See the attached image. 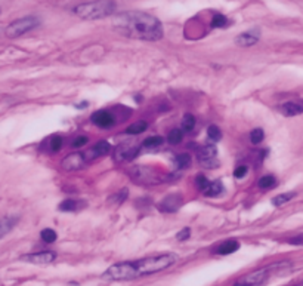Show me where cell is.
<instances>
[{
	"label": "cell",
	"instance_id": "cell-30",
	"mask_svg": "<svg viewBox=\"0 0 303 286\" xmlns=\"http://www.w3.org/2000/svg\"><path fill=\"white\" fill-rule=\"evenodd\" d=\"M228 25V19L225 15L222 14H216L213 19H211V27L214 28H222V27H227Z\"/></svg>",
	"mask_w": 303,
	"mask_h": 286
},
{
	"label": "cell",
	"instance_id": "cell-17",
	"mask_svg": "<svg viewBox=\"0 0 303 286\" xmlns=\"http://www.w3.org/2000/svg\"><path fill=\"white\" fill-rule=\"evenodd\" d=\"M18 218L17 217H5L0 220V239H3L9 231H12V229L17 226Z\"/></svg>",
	"mask_w": 303,
	"mask_h": 286
},
{
	"label": "cell",
	"instance_id": "cell-18",
	"mask_svg": "<svg viewBox=\"0 0 303 286\" xmlns=\"http://www.w3.org/2000/svg\"><path fill=\"white\" fill-rule=\"evenodd\" d=\"M222 191H224V186L221 181H213V183L208 181V186L206 187V190L203 191V194L206 197H218L219 194H222Z\"/></svg>",
	"mask_w": 303,
	"mask_h": 286
},
{
	"label": "cell",
	"instance_id": "cell-28",
	"mask_svg": "<svg viewBox=\"0 0 303 286\" xmlns=\"http://www.w3.org/2000/svg\"><path fill=\"white\" fill-rule=\"evenodd\" d=\"M195 126V117L192 115H185L184 120H182V129L185 132H191Z\"/></svg>",
	"mask_w": 303,
	"mask_h": 286
},
{
	"label": "cell",
	"instance_id": "cell-7",
	"mask_svg": "<svg viewBox=\"0 0 303 286\" xmlns=\"http://www.w3.org/2000/svg\"><path fill=\"white\" fill-rule=\"evenodd\" d=\"M86 163H89L86 153H71L61 160V168L64 171H77L83 168Z\"/></svg>",
	"mask_w": 303,
	"mask_h": 286
},
{
	"label": "cell",
	"instance_id": "cell-24",
	"mask_svg": "<svg viewBox=\"0 0 303 286\" xmlns=\"http://www.w3.org/2000/svg\"><path fill=\"white\" fill-rule=\"evenodd\" d=\"M277 184V180L274 175H264L259 181H257V186L264 190H268V189H272L274 186Z\"/></svg>",
	"mask_w": 303,
	"mask_h": 286
},
{
	"label": "cell",
	"instance_id": "cell-8",
	"mask_svg": "<svg viewBox=\"0 0 303 286\" xmlns=\"http://www.w3.org/2000/svg\"><path fill=\"white\" fill-rule=\"evenodd\" d=\"M139 153V147L136 144L132 142H124V144H120L115 153H114V160L118 162V163H123V162H131L133 160Z\"/></svg>",
	"mask_w": 303,
	"mask_h": 286
},
{
	"label": "cell",
	"instance_id": "cell-23",
	"mask_svg": "<svg viewBox=\"0 0 303 286\" xmlns=\"http://www.w3.org/2000/svg\"><path fill=\"white\" fill-rule=\"evenodd\" d=\"M163 142H164V139L161 138V136H150V138H147L144 142H142V146L145 147V149H151V150H154V149H158L160 146H163Z\"/></svg>",
	"mask_w": 303,
	"mask_h": 286
},
{
	"label": "cell",
	"instance_id": "cell-6",
	"mask_svg": "<svg viewBox=\"0 0 303 286\" xmlns=\"http://www.w3.org/2000/svg\"><path fill=\"white\" fill-rule=\"evenodd\" d=\"M216 156H218V149L208 144L198 152V162L206 169H214L219 166V160Z\"/></svg>",
	"mask_w": 303,
	"mask_h": 286
},
{
	"label": "cell",
	"instance_id": "cell-31",
	"mask_svg": "<svg viewBox=\"0 0 303 286\" xmlns=\"http://www.w3.org/2000/svg\"><path fill=\"white\" fill-rule=\"evenodd\" d=\"M40 236H41V239H43L46 243H54L58 237L57 233H55V231H54L52 229H45L43 231H41V234H40Z\"/></svg>",
	"mask_w": 303,
	"mask_h": 286
},
{
	"label": "cell",
	"instance_id": "cell-3",
	"mask_svg": "<svg viewBox=\"0 0 303 286\" xmlns=\"http://www.w3.org/2000/svg\"><path fill=\"white\" fill-rule=\"evenodd\" d=\"M115 8L117 5L114 0H92L77 5L73 11L77 17L83 19H101L113 15Z\"/></svg>",
	"mask_w": 303,
	"mask_h": 286
},
{
	"label": "cell",
	"instance_id": "cell-1",
	"mask_svg": "<svg viewBox=\"0 0 303 286\" xmlns=\"http://www.w3.org/2000/svg\"><path fill=\"white\" fill-rule=\"evenodd\" d=\"M178 261L176 254H160L154 257H147L135 261H126L114 264L104 273V277L108 280H132L144 277L169 268Z\"/></svg>",
	"mask_w": 303,
	"mask_h": 286
},
{
	"label": "cell",
	"instance_id": "cell-19",
	"mask_svg": "<svg viewBox=\"0 0 303 286\" xmlns=\"http://www.w3.org/2000/svg\"><path fill=\"white\" fill-rule=\"evenodd\" d=\"M110 150H111L110 142H108V141H104V139H102V141H98L95 146L91 149V152H92V154L95 156V159L105 156L107 153H110Z\"/></svg>",
	"mask_w": 303,
	"mask_h": 286
},
{
	"label": "cell",
	"instance_id": "cell-33",
	"mask_svg": "<svg viewBox=\"0 0 303 286\" xmlns=\"http://www.w3.org/2000/svg\"><path fill=\"white\" fill-rule=\"evenodd\" d=\"M88 142H89V138H88V136H84V135H81V136H76V138L73 139L71 146H73L74 149H80V147L86 146Z\"/></svg>",
	"mask_w": 303,
	"mask_h": 286
},
{
	"label": "cell",
	"instance_id": "cell-16",
	"mask_svg": "<svg viewBox=\"0 0 303 286\" xmlns=\"http://www.w3.org/2000/svg\"><path fill=\"white\" fill-rule=\"evenodd\" d=\"M240 249V243L237 240H227L224 243H221L218 248L214 249V254L218 255H229V254H234Z\"/></svg>",
	"mask_w": 303,
	"mask_h": 286
},
{
	"label": "cell",
	"instance_id": "cell-32",
	"mask_svg": "<svg viewBox=\"0 0 303 286\" xmlns=\"http://www.w3.org/2000/svg\"><path fill=\"white\" fill-rule=\"evenodd\" d=\"M195 184H197V187H198V190L204 191L206 190V187L208 186V180L204 176V175H197V178H195Z\"/></svg>",
	"mask_w": 303,
	"mask_h": 286
},
{
	"label": "cell",
	"instance_id": "cell-29",
	"mask_svg": "<svg viewBox=\"0 0 303 286\" xmlns=\"http://www.w3.org/2000/svg\"><path fill=\"white\" fill-rule=\"evenodd\" d=\"M48 142H49V150L52 153L59 152L61 147H62V138H61L59 135H54Z\"/></svg>",
	"mask_w": 303,
	"mask_h": 286
},
{
	"label": "cell",
	"instance_id": "cell-34",
	"mask_svg": "<svg viewBox=\"0 0 303 286\" xmlns=\"http://www.w3.org/2000/svg\"><path fill=\"white\" fill-rule=\"evenodd\" d=\"M287 242H288L290 245H294V246H303V233L296 234V236H293V237H290Z\"/></svg>",
	"mask_w": 303,
	"mask_h": 286
},
{
	"label": "cell",
	"instance_id": "cell-25",
	"mask_svg": "<svg viewBox=\"0 0 303 286\" xmlns=\"http://www.w3.org/2000/svg\"><path fill=\"white\" fill-rule=\"evenodd\" d=\"M182 139H184V131L182 129H171L169 135H167V141L173 146L179 144Z\"/></svg>",
	"mask_w": 303,
	"mask_h": 286
},
{
	"label": "cell",
	"instance_id": "cell-27",
	"mask_svg": "<svg viewBox=\"0 0 303 286\" xmlns=\"http://www.w3.org/2000/svg\"><path fill=\"white\" fill-rule=\"evenodd\" d=\"M207 135L208 138H210V141H213V142H218V141L222 138V132H221V129H219L216 125H210V126H208Z\"/></svg>",
	"mask_w": 303,
	"mask_h": 286
},
{
	"label": "cell",
	"instance_id": "cell-20",
	"mask_svg": "<svg viewBox=\"0 0 303 286\" xmlns=\"http://www.w3.org/2000/svg\"><path fill=\"white\" fill-rule=\"evenodd\" d=\"M147 129H148V123H147L145 120H138V122L132 123V125L126 129V134L138 135L145 132Z\"/></svg>",
	"mask_w": 303,
	"mask_h": 286
},
{
	"label": "cell",
	"instance_id": "cell-37",
	"mask_svg": "<svg viewBox=\"0 0 303 286\" xmlns=\"http://www.w3.org/2000/svg\"><path fill=\"white\" fill-rule=\"evenodd\" d=\"M127 196H129V191L127 189H123V190L120 191V193H117L115 196H114V199H117V202H124L126 199H127Z\"/></svg>",
	"mask_w": 303,
	"mask_h": 286
},
{
	"label": "cell",
	"instance_id": "cell-35",
	"mask_svg": "<svg viewBox=\"0 0 303 286\" xmlns=\"http://www.w3.org/2000/svg\"><path fill=\"white\" fill-rule=\"evenodd\" d=\"M190 234H191L190 229H182L178 234H176V239H178L179 242H184V240H187V239L190 237Z\"/></svg>",
	"mask_w": 303,
	"mask_h": 286
},
{
	"label": "cell",
	"instance_id": "cell-11",
	"mask_svg": "<svg viewBox=\"0 0 303 286\" xmlns=\"http://www.w3.org/2000/svg\"><path fill=\"white\" fill-rule=\"evenodd\" d=\"M182 205V197L179 194H169L163 202H160L157 205L158 210L166 212V213H173L181 208Z\"/></svg>",
	"mask_w": 303,
	"mask_h": 286
},
{
	"label": "cell",
	"instance_id": "cell-12",
	"mask_svg": "<svg viewBox=\"0 0 303 286\" xmlns=\"http://www.w3.org/2000/svg\"><path fill=\"white\" fill-rule=\"evenodd\" d=\"M92 122L94 125H96L98 128H102V129H108L115 125V119L110 112H105V110H99L92 116Z\"/></svg>",
	"mask_w": 303,
	"mask_h": 286
},
{
	"label": "cell",
	"instance_id": "cell-15",
	"mask_svg": "<svg viewBox=\"0 0 303 286\" xmlns=\"http://www.w3.org/2000/svg\"><path fill=\"white\" fill-rule=\"evenodd\" d=\"M83 208H86V202L77 200V199H67L59 205V210H62V212H76Z\"/></svg>",
	"mask_w": 303,
	"mask_h": 286
},
{
	"label": "cell",
	"instance_id": "cell-14",
	"mask_svg": "<svg viewBox=\"0 0 303 286\" xmlns=\"http://www.w3.org/2000/svg\"><path fill=\"white\" fill-rule=\"evenodd\" d=\"M280 112L287 117L302 115L303 113V102H296V101H288L280 105Z\"/></svg>",
	"mask_w": 303,
	"mask_h": 286
},
{
	"label": "cell",
	"instance_id": "cell-13",
	"mask_svg": "<svg viewBox=\"0 0 303 286\" xmlns=\"http://www.w3.org/2000/svg\"><path fill=\"white\" fill-rule=\"evenodd\" d=\"M259 42V30H251V31H247L240 34L238 38L235 39V43L238 46H243V48H248V46H253Z\"/></svg>",
	"mask_w": 303,
	"mask_h": 286
},
{
	"label": "cell",
	"instance_id": "cell-26",
	"mask_svg": "<svg viewBox=\"0 0 303 286\" xmlns=\"http://www.w3.org/2000/svg\"><path fill=\"white\" fill-rule=\"evenodd\" d=\"M264 138H265V132H264V129H261V128H256V129H253L251 132H250V141H251V144H259V142H262L264 141Z\"/></svg>",
	"mask_w": 303,
	"mask_h": 286
},
{
	"label": "cell",
	"instance_id": "cell-10",
	"mask_svg": "<svg viewBox=\"0 0 303 286\" xmlns=\"http://www.w3.org/2000/svg\"><path fill=\"white\" fill-rule=\"evenodd\" d=\"M22 261L33 263V264H51L57 260V254L52 251H45V252H37V254H28L21 257Z\"/></svg>",
	"mask_w": 303,
	"mask_h": 286
},
{
	"label": "cell",
	"instance_id": "cell-4",
	"mask_svg": "<svg viewBox=\"0 0 303 286\" xmlns=\"http://www.w3.org/2000/svg\"><path fill=\"white\" fill-rule=\"evenodd\" d=\"M38 24H40V21L36 17H24V18L17 19V21L11 22L6 27V30H5V34L11 39L19 38V36L31 31L33 28H36Z\"/></svg>",
	"mask_w": 303,
	"mask_h": 286
},
{
	"label": "cell",
	"instance_id": "cell-9",
	"mask_svg": "<svg viewBox=\"0 0 303 286\" xmlns=\"http://www.w3.org/2000/svg\"><path fill=\"white\" fill-rule=\"evenodd\" d=\"M132 178L136 183H141V184H155V183L163 181V178H157L154 169L147 168V166L135 168L132 171Z\"/></svg>",
	"mask_w": 303,
	"mask_h": 286
},
{
	"label": "cell",
	"instance_id": "cell-5",
	"mask_svg": "<svg viewBox=\"0 0 303 286\" xmlns=\"http://www.w3.org/2000/svg\"><path fill=\"white\" fill-rule=\"evenodd\" d=\"M271 271L272 267L261 268V270H256V271H251L248 273L247 276H244L243 279H240L235 286H262L265 285L271 276Z\"/></svg>",
	"mask_w": 303,
	"mask_h": 286
},
{
	"label": "cell",
	"instance_id": "cell-22",
	"mask_svg": "<svg viewBox=\"0 0 303 286\" xmlns=\"http://www.w3.org/2000/svg\"><path fill=\"white\" fill-rule=\"evenodd\" d=\"M175 163L179 169H185L191 165V156L188 153H181L175 157Z\"/></svg>",
	"mask_w": 303,
	"mask_h": 286
},
{
	"label": "cell",
	"instance_id": "cell-21",
	"mask_svg": "<svg viewBox=\"0 0 303 286\" xmlns=\"http://www.w3.org/2000/svg\"><path fill=\"white\" fill-rule=\"evenodd\" d=\"M296 196L294 191H290V193H283V194H278L272 199V205L274 206H281V205H285L287 202H290L293 197Z\"/></svg>",
	"mask_w": 303,
	"mask_h": 286
},
{
	"label": "cell",
	"instance_id": "cell-2",
	"mask_svg": "<svg viewBox=\"0 0 303 286\" xmlns=\"http://www.w3.org/2000/svg\"><path fill=\"white\" fill-rule=\"evenodd\" d=\"M114 28L123 36L148 42H157L164 36L161 22L150 14L139 11L120 14L114 21Z\"/></svg>",
	"mask_w": 303,
	"mask_h": 286
},
{
	"label": "cell",
	"instance_id": "cell-36",
	"mask_svg": "<svg viewBox=\"0 0 303 286\" xmlns=\"http://www.w3.org/2000/svg\"><path fill=\"white\" fill-rule=\"evenodd\" d=\"M247 171H248L247 166H238V168L234 171V176L238 178V180H241V178H244V176L247 175Z\"/></svg>",
	"mask_w": 303,
	"mask_h": 286
}]
</instances>
